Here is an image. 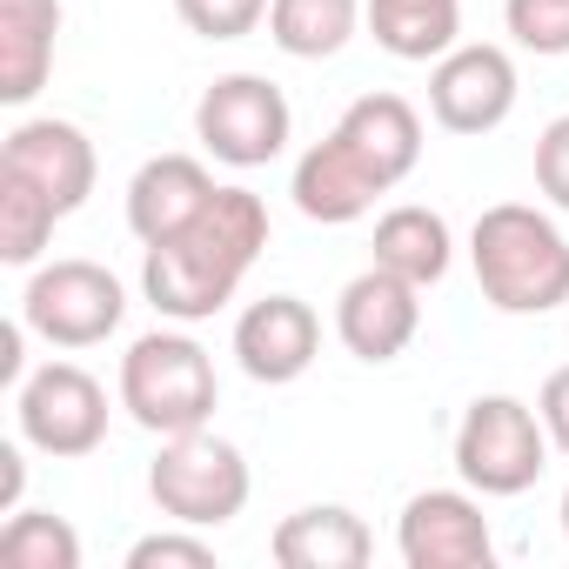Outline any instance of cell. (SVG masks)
<instances>
[{"mask_svg":"<svg viewBox=\"0 0 569 569\" xmlns=\"http://www.w3.org/2000/svg\"><path fill=\"white\" fill-rule=\"evenodd\" d=\"M268 248V201L254 188H214V201L141 254V296L161 322H208L234 302Z\"/></svg>","mask_w":569,"mask_h":569,"instance_id":"obj_1","label":"cell"},{"mask_svg":"<svg viewBox=\"0 0 569 569\" xmlns=\"http://www.w3.org/2000/svg\"><path fill=\"white\" fill-rule=\"evenodd\" d=\"M469 268L482 302L502 316H549L569 302V234L529 201H496L476 214Z\"/></svg>","mask_w":569,"mask_h":569,"instance_id":"obj_2","label":"cell"},{"mask_svg":"<svg viewBox=\"0 0 569 569\" xmlns=\"http://www.w3.org/2000/svg\"><path fill=\"white\" fill-rule=\"evenodd\" d=\"M214 402H221V382H214L208 349L188 336V322L128 342V356H121V409L148 436L208 429L214 422Z\"/></svg>","mask_w":569,"mask_h":569,"instance_id":"obj_3","label":"cell"},{"mask_svg":"<svg viewBox=\"0 0 569 569\" xmlns=\"http://www.w3.org/2000/svg\"><path fill=\"white\" fill-rule=\"evenodd\" d=\"M248 456L214 436V429H188V436H161V456L148 469V496L168 522H188V529H221L248 509Z\"/></svg>","mask_w":569,"mask_h":569,"instance_id":"obj_4","label":"cell"},{"mask_svg":"<svg viewBox=\"0 0 569 569\" xmlns=\"http://www.w3.org/2000/svg\"><path fill=\"white\" fill-rule=\"evenodd\" d=\"M549 469V429L522 396H476L456 422V476L476 496H522Z\"/></svg>","mask_w":569,"mask_h":569,"instance_id":"obj_5","label":"cell"},{"mask_svg":"<svg viewBox=\"0 0 569 569\" xmlns=\"http://www.w3.org/2000/svg\"><path fill=\"white\" fill-rule=\"evenodd\" d=\"M128 316V289L121 274L101 261H41L21 289V322L48 342V349H101Z\"/></svg>","mask_w":569,"mask_h":569,"instance_id":"obj_6","label":"cell"},{"mask_svg":"<svg viewBox=\"0 0 569 569\" xmlns=\"http://www.w3.org/2000/svg\"><path fill=\"white\" fill-rule=\"evenodd\" d=\"M194 141L221 168H268L296 141V108L268 74H221L194 101Z\"/></svg>","mask_w":569,"mask_h":569,"instance_id":"obj_7","label":"cell"},{"mask_svg":"<svg viewBox=\"0 0 569 569\" xmlns=\"http://www.w3.org/2000/svg\"><path fill=\"white\" fill-rule=\"evenodd\" d=\"M14 422H21V442L54 462L94 456L108 442V389L81 362H41L14 389Z\"/></svg>","mask_w":569,"mask_h":569,"instance_id":"obj_8","label":"cell"},{"mask_svg":"<svg viewBox=\"0 0 569 569\" xmlns=\"http://www.w3.org/2000/svg\"><path fill=\"white\" fill-rule=\"evenodd\" d=\"M516 61L496 41H456L436 68H429V114L449 134H496L516 114Z\"/></svg>","mask_w":569,"mask_h":569,"instance_id":"obj_9","label":"cell"},{"mask_svg":"<svg viewBox=\"0 0 569 569\" xmlns=\"http://www.w3.org/2000/svg\"><path fill=\"white\" fill-rule=\"evenodd\" d=\"M396 549L409 569H489L496 562V536H489V516L469 482L409 496L402 522H396Z\"/></svg>","mask_w":569,"mask_h":569,"instance_id":"obj_10","label":"cell"},{"mask_svg":"<svg viewBox=\"0 0 569 569\" xmlns=\"http://www.w3.org/2000/svg\"><path fill=\"white\" fill-rule=\"evenodd\" d=\"M336 336H342V349L356 362H376V369L396 362L422 336V289H416L409 274L369 261L349 289L336 296Z\"/></svg>","mask_w":569,"mask_h":569,"instance_id":"obj_11","label":"cell"},{"mask_svg":"<svg viewBox=\"0 0 569 569\" xmlns=\"http://www.w3.org/2000/svg\"><path fill=\"white\" fill-rule=\"evenodd\" d=\"M322 356V316L302 296H261L234 316V362L248 382H302Z\"/></svg>","mask_w":569,"mask_h":569,"instance_id":"obj_12","label":"cell"},{"mask_svg":"<svg viewBox=\"0 0 569 569\" xmlns=\"http://www.w3.org/2000/svg\"><path fill=\"white\" fill-rule=\"evenodd\" d=\"M0 174L34 181L61 214H74V208H88L101 161H94L88 128H74V121H61V114H41V121H21V128L8 134V148H0Z\"/></svg>","mask_w":569,"mask_h":569,"instance_id":"obj_13","label":"cell"},{"mask_svg":"<svg viewBox=\"0 0 569 569\" xmlns=\"http://www.w3.org/2000/svg\"><path fill=\"white\" fill-rule=\"evenodd\" d=\"M382 188H402L422 161V114L402 101V94H362L342 108V121L329 128Z\"/></svg>","mask_w":569,"mask_h":569,"instance_id":"obj_14","label":"cell"},{"mask_svg":"<svg viewBox=\"0 0 569 569\" xmlns=\"http://www.w3.org/2000/svg\"><path fill=\"white\" fill-rule=\"evenodd\" d=\"M214 188H221V181H214L194 154H154V161H141L134 181H128V228H134V241L154 248V241L181 234V228L214 201Z\"/></svg>","mask_w":569,"mask_h":569,"instance_id":"obj_15","label":"cell"},{"mask_svg":"<svg viewBox=\"0 0 569 569\" xmlns=\"http://www.w3.org/2000/svg\"><path fill=\"white\" fill-rule=\"evenodd\" d=\"M289 194H296V208L309 214V221H322V228H349V221H362L389 188L336 141V134H322L302 161H296V181H289Z\"/></svg>","mask_w":569,"mask_h":569,"instance_id":"obj_16","label":"cell"},{"mask_svg":"<svg viewBox=\"0 0 569 569\" xmlns=\"http://www.w3.org/2000/svg\"><path fill=\"white\" fill-rule=\"evenodd\" d=\"M274 562L281 569H362L376 556V536L356 509L342 502H309L296 516H281L274 536H268Z\"/></svg>","mask_w":569,"mask_h":569,"instance_id":"obj_17","label":"cell"},{"mask_svg":"<svg viewBox=\"0 0 569 569\" xmlns=\"http://www.w3.org/2000/svg\"><path fill=\"white\" fill-rule=\"evenodd\" d=\"M61 0H0V101L28 108L54 74Z\"/></svg>","mask_w":569,"mask_h":569,"instance_id":"obj_18","label":"cell"},{"mask_svg":"<svg viewBox=\"0 0 569 569\" xmlns=\"http://www.w3.org/2000/svg\"><path fill=\"white\" fill-rule=\"evenodd\" d=\"M362 21L396 61H442L462 41V0H362Z\"/></svg>","mask_w":569,"mask_h":569,"instance_id":"obj_19","label":"cell"},{"mask_svg":"<svg viewBox=\"0 0 569 569\" xmlns=\"http://www.w3.org/2000/svg\"><path fill=\"white\" fill-rule=\"evenodd\" d=\"M376 261L396 268V274H409L416 289H436V281L456 268V234H449V221L436 208L402 201V208H389L376 221Z\"/></svg>","mask_w":569,"mask_h":569,"instance_id":"obj_20","label":"cell"},{"mask_svg":"<svg viewBox=\"0 0 569 569\" xmlns=\"http://www.w3.org/2000/svg\"><path fill=\"white\" fill-rule=\"evenodd\" d=\"M362 34V0H268V41L289 61H336Z\"/></svg>","mask_w":569,"mask_h":569,"instance_id":"obj_21","label":"cell"},{"mask_svg":"<svg viewBox=\"0 0 569 569\" xmlns=\"http://www.w3.org/2000/svg\"><path fill=\"white\" fill-rule=\"evenodd\" d=\"M54 221H68V214L34 181L0 174V261L8 268H41V254L54 241Z\"/></svg>","mask_w":569,"mask_h":569,"instance_id":"obj_22","label":"cell"},{"mask_svg":"<svg viewBox=\"0 0 569 569\" xmlns=\"http://www.w3.org/2000/svg\"><path fill=\"white\" fill-rule=\"evenodd\" d=\"M0 562L8 569H81V529L54 509H14L0 522Z\"/></svg>","mask_w":569,"mask_h":569,"instance_id":"obj_23","label":"cell"},{"mask_svg":"<svg viewBox=\"0 0 569 569\" xmlns=\"http://www.w3.org/2000/svg\"><path fill=\"white\" fill-rule=\"evenodd\" d=\"M502 28L522 54L562 61L569 54V0H502Z\"/></svg>","mask_w":569,"mask_h":569,"instance_id":"obj_24","label":"cell"},{"mask_svg":"<svg viewBox=\"0 0 569 569\" xmlns=\"http://www.w3.org/2000/svg\"><path fill=\"white\" fill-rule=\"evenodd\" d=\"M174 14L201 41H241L268 21V0H174Z\"/></svg>","mask_w":569,"mask_h":569,"instance_id":"obj_25","label":"cell"},{"mask_svg":"<svg viewBox=\"0 0 569 569\" xmlns=\"http://www.w3.org/2000/svg\"><path fill=\"white\" fill-rule=\"evenodd\" d=\"M128 569H214V542H208L201 529L174 522V529L141 536V542L128 549Z\"/></svg>","mask_w":569,"mask_h":569,"instance_id":"obj_26","label":"cell"},{"mask_svg":"<svg viewBox=\"0 0 569 569\" xmlns=\"http://www.w3.org/2000/svg\"><path fill=\"white\" fill-rule=\"evenodd\" d=\"M536 188L549 194V208L569 214V114H556L536 134Z\"/></svg>","mask_w":569,"mask_h":569,"instance_id":"obj_27","label":"cell"},{"mask_svg":"<svg viewBox=\"0 0 569 569\" xmlns=\"http://www.w3.org/2000/svg\"><path fill=\"white\" fill-rule=\"evenodd\" d=\"M536 416H542V429H549V449H556V456H569V369H556V376L542 382Z\"/></svg>","mask_w":569,"mask_h":569,"instance_id":"obj_28","label":"cell"},{"mask_svg":"<svg viewBox=\"0 0 569 569\" xmlns=\"http://www.w3.org/2000/svg\"><path fill=\"white\" fill-rule=\"evenodd\" d=\"M21 489H28V462H21L14 442H0V516L21 509Z\"/></svg>","mask_w":569,"mask_h":569,"instance_id":"obj_29","label":"cell"},{"mask_svg":"<svg viewBox=\"0 0 569 569\" xmlns=\"http://www.w3.org/2000/svg\"><path fill=\"white\" fill-rule=\"evenodd\" d=\"M556 516H562V536H569V489H562V509H556Z\"/></svg>","mask_w":569,"mask_h":569,"instance_id":"obj_30","label":"cell"}]
</instances>
